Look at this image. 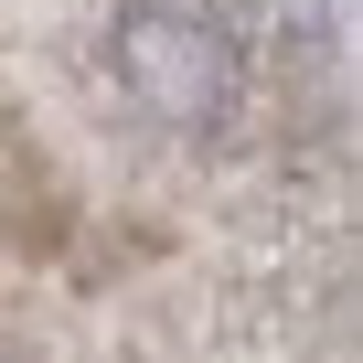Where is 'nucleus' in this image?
<instances>
[{"label": "nucleus", "instance_id": "nucleus-1", "mask_svg": "<svg viewBox=\"0 0 363 363\" xmlns=\"http://www.w3.org/2000/svg\"><path fill=\"white\" fill-rule=\"evenodd\" d=\"M118 65H128L139 107H160L182 128H203L225 107V33L193 11V0H139V11L118 22Z\"/></svg>", "mask_w": 363, "mask_h": 363}]
</instances>
